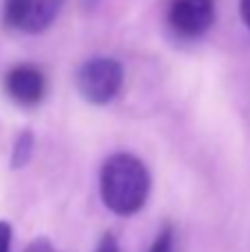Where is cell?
<instances>
[{
	"label": "cell",
	"mask_w": 250,
	"mask_h": 252,
	"mask_svg": "<svg viewBox=\"0 0 250 252\" xmlns=\"http://www.w3.org/2000/svg\"><path fill=\"white\" fill-rule=\"evenodd\" d=\"M149 170L137 157L118 153L100 170V195L104 206L120 217L135 215L149 199Z\"/></svg>",
	"instance_id": "obj_1"
},
{
	"label": "cell",
	"mask_w": 250,
	"mask_h": 252,
	"mask_svg": "<svg viewBox=\"0 0 250 252\" xmlns=\"http://www.w3.org/2000/svg\"><path fill=\"white\" fill-rule=\"evenodd\" d=\"M124 80V69L113 58H93L78 71V91L89 104L104 106L118 95Z\"/></svg>",
	"instance_id": "obj_2"
},
{
	"label": "cell",
	"mask_w": 250,
	"mask_h": 252,
	"mask_svg": "<svg viewBox=\"0 0 250 252\" xmlns=\"http://www.w3.org/2000/svg\"><path fill=\"white\" fill-rule=\"evenodd\" d=\"M62 0H4L2 16L7 27L22 33H42L56 22Z\"/></svg>",
	"instance_id": "obj_3"
},
{
	"label": "cell",
	"mask_w": 250,
	"mask_h": 252,
	"mask_svg": "<svg viewBox=\"0 0 250 252\" xmlns=\"http://www.w3.org/2000/svg\"><path fill=\"white\" fill-rule=\"evenodd\" d=\"M215 20L213 0H175L168 9V25L180 38H199Z\"/></svg>",
	"instance_id": "obj_4"
},
{
	"label": "cell",
	"mask_w": 250,
	"mask_h": 252,
	"mask_svg": "<svg viewBox=\"0 0 250 252\" xmlns=\"http://www.w3.org/2000/svg\"><path fill=\"white\" fill-rule=\"evenodd\" d=\"M4 91L20 106H33L44 95V75L31 64L13 66L4 75Z\"/></svg>",
	"instance_id": "obj_5"
},
{
	"label": "cell",
	"mask_w": 250,
	"mask_h": 252,
	"mask_svg": "<svg viewBox=\"0 0 250 252\" xmlns=\"http://www.w3.org/2000/svg\"><path fill=\"white\" fill-rule=\"evenodd\" d=\"M33 146H35V139L31 130H22L18 135L16 144H13V153H11V166L13 168H22L27 161L31 159L33 155Z\"/></svg>",
	"instance_id": "obj_6"
},
{
	"label": "cell",
	"mask_w": 250,
	"mask_h": 252,
	"mask_svg": "<svg viewBox=\"0 0 250 252\" xmlns=\"http://www.w3.org/2000/svg\"><path fill=\"white\" fill-rule=\"evenodd\" d=\"M171 250H173V232L171 228H164L157 235V239L153 241L149 252H171Z\"/></svg>",
	"instance_id": "obj_7"
},
{
	"label": "cell",
	"mask_w": 250,
	"mask_h": 252,
	"mask_svg": "<svg viewBox=\"0 0 250 252\" xmlns=\"http://www.w3.org/2000/svg\"><path fill=\"white\" fill-rule=\"evenodd\" d=\"M11 248V226L7 221H0V252H9Z\"/></svg>",
	"instance_id": "obj_8"
},
{
	"label": "cell",
	"mask_w": 250,
	"mask_h": 252,
	"mask_svg": "<svg viewBox=\"0 0 250 252\" xmlns=\"http://www.w3.org/2000/svg\"><path fill=\"white\" fill-rule=\"evenodd\" d=\"M95 252H120V246H118V239L113 235H104L97 244V250Z\"/></svg>",
	"instance_id": "obj_9"
},
{
	"label": "cell",
	"mask_w": 250,
	"mask_h": 252,
	"mask_svg": "<svg viewBox=\"0 0 250 252\" xmlns=\"http://www.w3.org/2000/svg\"><path fill=\"white\" fill-rule=\"evenodd\" d=\"M25 252H53L51 244H49V239H44V237H40V239L31 241L29 248H27Z\"/></svg>",
	"instance_id": "obj_10"
},
{
	"label": "cell",
	"mask_w": 250,
	"mask_h": 252,
	"mask_svg": "<svg viewBox=\"0 0 250 252\" xmlns=\"http://www.w3.org/2000/svg\"><path fill=\"white\" fill-rule=\"evenodd\" d=\"M239 9H242V18L250 31V0H239Z\"/></svg>",
	"instance_id": "obj_11"
},
{
	"label": "cell",
	"mask_w": 250,
	"mask_h": 252,
	"mask_svg": "<svg viewBox=\"0 0 250 252\" xmlns=\"http://www.w3.org/2000/svg\"><path fill=\"white\" fill-rule=\"evenodd\" d=\"M93 2H95V0H91V4H93Z\"/></svg>",
	"instance_id": "obj_12"
}]
</instances>
